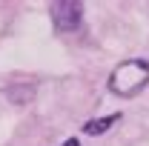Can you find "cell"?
<instances>
[{
    "instance_id": "1",
    "label": "cell",
    "mask_w": 149,
    "mask_h": 146,
    "mask_svg": "<svg viewBox=\"0 0 149 146\" xmlns=\"http://www.w3.org/2000/svg\"><path fill=\"white\" fill-rule=\"evenodd\" d=\"M149 83V63L146 60H123L109 74V89L120 97H132Z\"/></svg>"
},
{
    "instance_id": "2",
    "label": "cell",
    "mask_w": 149,
    "mask_h": 146,
    "mask_svg": "<svg viewBox=\"0 0 149 146\" xmlns=\"http://www.w3.org/2000/svg\"><path fill=\"white\" fill-rule=\"evenodd\" d=\"M49 15H52V23L57 32H74L80 26V17H83V3L55 0V3H49Z\"/></svg>"
},
{
    "instance_id": "3",
    "label": "cell",
    "mask_w": 149,
    "mask_h": 146,
    "mask_svg": "<svg viewBox=\"0 0 149 146\" xmlns=\"http://www.w3.org/2000/svg\"><path fill=\"white\" fill-rule=\"evenodd\" d=\"M118 120H120L118 112H115V115H106V117H95V120H86V123H83V132H86V135H103V132H109Z\"/></svg>"
},
{
    "instance_id": "4",
    "label": "cell",
    "mask_w": 149,
    "mask_h": 146,
    "mask_svg": "<svg viewBox=\"0 0 149 146\" xmlns=\"http://www.w3.org/2000/svg\"><path fill=\"white\" fill-rule=\"evenodd\" d=\"M63 146H80V143H77L74 138H69V140H66V143H63Z\"/></svg>"
}]
</instances>
